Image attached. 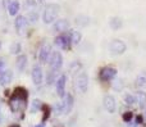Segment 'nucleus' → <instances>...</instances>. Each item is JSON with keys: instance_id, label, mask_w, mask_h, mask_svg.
<instances>
[{"instance_id": "ddd939ff", "label": "nucleus", "mask_w": 146, "mask_h": 127, "mask_svg": "<svg viewBox=\"0 0 146 127\" xmlns=\"http://www.w3.org/2000/svg\"><path fill=\"white\" fill-rule=\"evenodd\" d=\"M69 28V22L67 19H58L54 23V31L56 32H63Z\"/></svg>"}, {"instance_id": "f257e3e1", "label": "nucleus", "mask_w": 146, "mask_h": 127, "mask_svg": "<svg viewBox=\"0 0 146 127\" xmlns=\"http://www.w3.org/2000/svg\"><path fill=\"white\" fill-rule=\"evenodd\" d=\"M28 96V91L25 89V87H15L14 91H13V95L9 100V105L10 109L13 112H19V110H23L27 105L26 100H27Z\"/></svg>"}, {"instance_id": "6e6552de", "label": "nucleus", "mask_w": 146, "mask_h": 127, "mask_svg": "<svg viewBox=\"0 0 146 127\" xmlns=\"http://www.w3.org/2000/svg\"><path fill=\"white\" fill-rule=\"evenodd\" d=\"M104 107H105V109L108 110L109 113L115 112L117 104H115V99H114V96H111V95H105V96H104Z\"/></svg>"}, {"instance_id": "b1692460", "label": "nucleus", "mask_w": 146, "mask_h": 127, "mask_svg": "<svg viewBox=\"0 0 146 127\" xmlns=\"http://www.w3.org/2000/svg\"><path fill=\"white\" fill-rule=\"evenodd\" d=\"M113 89L114 90H117V91H121L122 89H123V86H124V84H123V81H122V80H114L113 81Z\"/></svg>"}, {"instance_id": "473e14b6", "label": "nucleus", "mask_w": 146, "mask_h": 127, "mask_svg": "<svg viewBox=\"0 0 146 127\" xmlns=\"http://www.w3.org/2000/svg\"><path fill=\"white\" fill-rule=\"evenodd\" d=\"M37 1H38V3H44V0H37Z\"/></svg>"}, {"instance_id": "20e7f679", "label": "nucleus", "mask_w": 146, "mask_h": 127, "mask_svg": "<svg viewBox=\"0 0 146 127\" xmlns=\"http://www.w3.org/2000/svg\"><path fill=\"white\" fill-rule=\"evenodd\" d=\"M126 49H127L126 43L119 40V39L113 40L110 43V45H109V50H110V53L114 54V55H121V54H123L124 51H126Z\"/></svg>"}, {"instance_id": "c85d7f7f", "label": "nucleus", "mask_w": 146, "mask_h": 127, "mask_svg": "<svg viewBox=\"0 0 146 127\" xmlns=\"http://www.w3.org/2000/svg\"><path fill=\"white\" fill-rule=\"evenodd\" d=\"M140 121H141V117H137L136 121H131L132 123H128V127H137V125L140 123Z\"/></svg>"}, {"instance_id": "6ab92c4d", "label": "nucleus", "mask_w": 146, "mask_h": 127, "mask_svg": "<svg viewBox=\"0 0 146 127\" xmlns=\"http://www.w3.org/2000/svg\"><path fill=\"white\" fill-rule=\"evenodd\" d=\"M136 102L139 103V105L141 108H145L146 107V92L144 91H139L136 94Z\"/></svg>"}, {"instance_id": "a878e982", "label": "nucleus", "mask_w": 146, "mask_h": 127, "mask_svg": "<svg viewBox=\"0 0 146 127\" xmlns=\"http://www.w3.org/2000/svg\"><path fill=\"white\" fill-rule=\"evenodd\" d=\"M19 51H21V45L18 43L13 44V45L10 46V53H12V54H18Z\"/></svg>"}, {"instance_id": "2eb2a0df", "label": "nucleus", "mask_w": 146, "mask_h": 127, "mask_svg": "<svg viewBox=\"0 0 146 127\" xmlns=\"http://www.w3.org/2000/svg\"><path fill=\"white\" fill-rule=\"evenodd\" d=\"M15 66H17L18 71L23 72L26 69V67H27V57L26 55H19L17 58V61H15Z\"/></svg>"}, {"instance_id": "f03ea898", "label": "nucleus", "mask_w": 146, "mask_h": 127, "mask_svg": "<svg viewBox=\"0 0 146 127\" xmlns=\"http://www.w3.org/2000/svg\"><path fill=\"white\" fill-rule=\"evenodd\" d=\"M59 14V5L56 4H49L48 7L45 8L44 10V14H42V21L44 23L49 25V23H53L54 21L56 19Z\"/></svg>"}, {"instance_id": "cd10ccee", "label": "nucleus", "mask_w": 146, "mask_h": 127, "mask_svg": "<svg viewBox=\"0 0 146 127\" xmlns=\"http://www.w3.org/2000/svg\"><path fill=\"white\" fill-rule=\"evenodd\" d=\"M132 117H133V114H132L131 112H126L123 114V120H124V122H131V120H132Z\"/></svg>"}, {"instance_id": "9b49d317", "label": "nucleus", "mask_w": 146, "mask_h": 127, "mask_svg": "<svg viewBox=\"0 0 146 127\" xmlns=\"http://www.w3.org/2000/svg\"><path fill=\"white\" fill-rule=\"evenodd\" d=\"M55 44L62 49H69L71 39H69L68 35H59L58 37L55 39Z\"/></svg>"}, {"instance_id": "bb28decb", "label": "nucleus", "mask_w": 146, "mask_h": 127, "mask_svg": "<svg viewBox=\"0 0 146 127\" xmlns=\"http://www.w3.org/2000/svg\"><path fill=\"white\" fill-rule=\"evenodd\" d=\"M41 109L44 110V118H42V120L45 121L46 118L49 117V114H50V108H49L48 105H42V108H41Z\"/></svg>"}, {"instance_id": "2f4dec72", "label": "nucleus", "mask_w": 146, "mask_h": 127, "mask_svg": "<svg viewBox=\"0 0 146 127\" xmlns=\"http://www.w3.org/2000/svg\"><path fill=\"white\" fill-rule=\"evenodd\" d=\"M36 127H44V125H37Z\"/></svg>"}, {"instance_id": "a211bd4d", "label": "nucleus", "mask_w": 146, "mask_h": 127, "mask_svg": "<svg viewBox=\"0 0 146 127\" xmlns=\"http://www.w3.org/2000/svg\"><path fill=\"white\" fill-rule=\"evenodd\" d=\"M14 26H15V28H17L18 32H21V31L26 27V18L23 17V15H18V17L15 18Z\"/></svg>"}, {"instance_id": "412c9836", "label": "nucleus", "mask_w": 146, "mask_h": 127, "mask_svg": "<svg viewBox=\"0 0 146 127\" xmlns=\"http://www.w3.org/2000/svg\"><path fill=\"white\" fill-rule=\"evenodd\" d=\"M81 33L78 32V31H71V33H69V39H71V43L73 44H78L81 41Z\"/></svg>"}, {"instance_id": "393cba45", "label": "nucleus", "mask_w": 146, "mask_h": 127, "mask_svg": "<svg viewBox=\"0 0 146 127\" xmlns=\"http://www.w3.org/2000/svg\"><path fill=\"white\" fill-rule=\"evenodd\" d=\"M41 108H42V105H41V102L40 100H33V103H32V108H31V110H32V112H37L38 109H41Z\"/></svg>"}, {"instance_id": "0eeeda50", "label": "nucleus", "mask_w": 146, "mask_h": 127, "mask_svg": "<svg viewBox=\"0 0 146 127\" xmlns=\"http://www.w3.org/2000/svg\"><path fill=\"white\" fill-rule=\"evenodd\" d=\"M50 54H51V46L49 44L41 46L40 51H38V59H40L41 63H45L50 59Z\"/></svg>"}, {"instance_id": "aec40b11", "label": "nucleus", "mask_w": 146, "mask_h": 127, "mask_svg": "<svg viewBox=\"0 0 146 127\" xmlns=\"http://www.w3.org/2000/svg\"><path fill=\"white\" fill-rule=\"evenodd\" d=\"M136 86L137 87H145L146 86V72L140 73L136 78Z\"/></svg>"}, {"instance_id": "dca6fc26", "label": "nucleus", "mask_w": 146, "mask_h": 127, "mask_svg": "<svg viewBox=\"0 0 146 127\" xmlns=\"http://www.w3.org/2000/svg\"><path fill=\"white\" fill-rule=\"evenodd\" d=\"M122 25H123L122 18L113 17V18H110V21H109V26H110V28L111 30H114V31H118L119 28L122 27Z\"/></svg>"}, {"instance_id": "1a4fd4ad", "label": "nucleus", "mask_w": 146, "mask_h": 127, "mask_svg": "<svg viewBox=\"0 0 146 127\" xmlns=\"http://www.w3.org/2000/svg\"><path fill=\"white\" fill-rule=\"evenodd\" d=\"M44 78V73H42V68L40 66H35L32 69V81L35 85H41Z\"/></svg>"}, {"instance_id": "39448f33", "label": "nucleus", "mask_w": 146, "mask_h": 127, "mask_svg": "<svg viewBox=\"0 0 146 127\" xmlns=\"http://www.w3.org/2000/svg\"><path fill=\"white\" fill-rule=\"evenodd\" d=\"M76 87L78 89V91L81 92H86L87 91V87H88V76L87 73L82 72L77 76L76 78Z\"/></svg>"}, {"instance_id": "5701e85b", "label": "nucleus", "mask_w": 146, "mask_h": 127, "mask_svg": "<svg viewBox=\"0 0 146 127\" xmlns=\"http://www.w3.org/2000/svg\"><path fill=\"white\" fill-rule=\"evenodd\" d=\"M124 102H126L127 105H133L136 103V95L135 94H127L124 96Z\"/></svg>"}, {"instance_id": "4be33fe9", "label": "nucleus", "mask_w": 146, "mask_h": 127, "mask_svg": "<svg viewBox=\"0 0 146 127\" xmlns=\"http://www.w3.org/2000/svg\"><path fill=\"white\" fill-rule=\"evenodd\" d=\"M88 22H90V19H88V17H86V15H78V17L76 18V23L80 26H86Z\"/></svg>"}, {"instance_id": "c756f323", "label": "nucleus", "mask_w": 146, "mask_h": 127, "mask_svg": "<svg viewBox=\"0 0 146 127\" xmlns=\"http://www.w3.org/2000/svg\"><path fill=\"white\" fill-rule=\"evenodd\" d=\"M37 17H38V15H37V13H36V12H31L30 13V21H31V22H35V21L37 19Z\"/></svg>"}, {"instance_id": "f3484780", "label": "nucleus", "mask_w": 146, "mask_h": 127, "mask_svg": "<svg viewBox=\"0 0 146 127\" xmlns=\"http://www.w3.org/2000/svg\"><path fill=\"white\" fill-rule=\"evenodd\" d=\"M8 12H9L10 15H17V13L19 12V3L17 1V0H13V1H10V4L8 5Z\"/></svg>"}, {"instance_id": "f8f14e48", "label": "nucleus", "mask_w": 146, "mask_h": 127, "mask_svg": "<svg viewBox=\"0 0 146 127\" xmlns=\"http://www.w3.org/2000/svg\"><path fill=\"white\" fill-rule=\"evenodd\" d=\"M73 104H74V99L71 94H67L66 98H64V102H62V105H63V113H69L73 108Z\"/></svg>"}, {"instance_id": "9d476101", "label": "nucleus", "mask_w": 146, "mask_h": 127, "mask_svg": "<svg viewBox=\"0 0 146 127\" xmlns=\"http://www.w3.org/2000/svg\"><path fill=\"white\" fill-rule=\"evenodd\" d=\"M66 82H67V77L63 74V76H60L58 80H56V84H55L56 92H58V95L62 98L66 95Z\"/></svg>"}, {"instance_id": "72a5a7b5", "label": "nucleus", "mask_w": 146, "mask_h": 127, "mask_svg": "<svg viewBox=\"0 0 146 127\" xmlns=\"http://www.w3.org/2000/svg\"><path fill=\"white\" fill-rule=\"evenodd\" d=\"M12 127H19V126H12Z\"/></svg>"}, {"instance_id": "7c9ffc66", "label": "nucleus", "mask_w": 146, "mask_h": 127, "mask_svg": "<svg viewBox=\"0 0 146 127\" xmlns=\"http://www.w3.org/2000/svg\"><path fill=\"white\" fill-rule=\"evenodd\" d=\"M4 67H5L4 61H0V73H3V72H4Z\"/></svg>"}, {"instance_id": "4468645a", "label": "nucleus", "mask_w": 146, "mask_h": 127, "mask_svg": "<svg viewBox=\"0 0 146 127\" xmlns=\"http://www.w3.org/2000/svg\"><path fill=\"white\" fill-rule=\"evenodd\" d=\"M13 78V72L10 69H5L3 73H0V85H8L10 84Z\"/></svg>"}, {"instance_id": "423d86ee", "label": "nucleus", "mask_w": 146, "mask_h": 127, "mask_svg": "<svg viewBox=\"0 0 146 127\" xmlns=\"http://www.w3.org/2000/svg\"><path fill=\"white\" fill-rule=\"evenodd\" d=\"M115 76H117V69L113 68V67H105L99 73V77L103 81H111Z\"/></svg>"}, {"instance_id": "7ed1b4c3", "label": "nucleus", "mask_w": 146, "mask_h": 127, "mask_svg": "<svg viewBox=\"0 0 146 127\" xmlns=\"http://www.w3.org/2000/svg\"><path fill=\"white\" fill-rule=\"evenodd\" d=\"M49 66H50L51 72H58L62 68V66H63V57H62V54L59 51H54L50 55Z\"/></svg>"}]
</instances>
